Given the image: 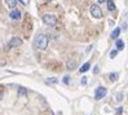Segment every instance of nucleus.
Masks as SVG:
<instances>
[{
	"mask_svg": "<svg viewBox=\"0 0 128 115\" xmlns=\"http://www.w3.org/2000/svg\"><path fill=\"white\" fill-rule=\"evenodd\" d=\"M48 36L47 35H44V34H39V35H36L35 36V39H34V45L38 48V49H46L48 47Z\"/></svg>",
	"mask_w": 128,
	"mask_h": 115,
	"instance_id": "nucleus-1",
	"label": "nucleus"
},
{
	"mask_svg": "<svg viewBox=\"0 0 128 115\" xmlns=\"http://www.w3.org/2000/svg\"><path fill=\"white\" fill-rule=\"evenodd\" d=\"M43 21H44V24L48 25V26H54L56 25V17L53 16V14H44L43 16Z\"/></svg>",
	"mask_w": 128,
	"mask_h": 115,
	"instance_id": "nucleus-2",
	"label": "nucleus"
},
{
	"mask_svg": "<svg viewBox=\"0 0 128 115\" xmlns=\"http://www.w3.org/2000/svg\"><path fill=\"white\" fill-rule=\"evenodd\" d=\"M106 93H108V89L105 87H97V89L94 92V98L98 101V100H101V98H104L105 96H106Z\"/></svg>",
	"mask_w": 128,
	"mask_h": 115,
	"instance_id": "nucleus-3",
	"label": "nucleus"
},
{
	"mask_svg": "<svg viewBox=\"0 0 128 115\" xmlns=\"http://www.w3.org/2000/svg\"><path fill=\"white\" fill-rule=\"evenodd\" d=\"M91 14L94 18H101L102 17V10H101V8L97 4H93L91 6Z\"/></svg>",
	"mask_w": 128,
	"mask_h": 115,
	"instance_id": "nucleus-4",
	"label": "nucleus"
},
{
	"mask_svg": "<svg viewBox=\"0 0 128 115\" xmlns=\"http://www.w3.org/2000/svg\"><path fill=\"white\" fill-rule=\"evenodd\" d=\"M8 45H9V48H14V47H20V45H22V40L20 39V38H17V36H14V38H12V39L9 40Z\"/></svg>",
	"mask_w": 128,
	"mask_h": 115,
	"instance_id": "nucleus-5",
	"label": "nucleus"
},
{
	"mask_svg": "<svg viewBox=\"0 0 128 115\" xmlns=\"http://www.w3.org/2000/svg\"><path fill=\"white\" fill-rule=\"evenodd\" d=\"M9 17H10L12 20H14V21H17V20L21 18V12L17 10V9H13V10L9 13Z\"/></svg>",
	"mask_w": 128,
	"mask_h": 115,
	"instance_id": "nucleus-6",
	"label": "nucleus"
},
{
	"mask_svg": "<svg viewBox=\"0 0 128 115\" xmlns=\"http://www.w3.org/2000/svg\"><path fill=\"white\" fill-rule=\"evenodd\" d=\"M89 68H91V64H89V62H86L84 65H83V66L79 68V71H80V72H86V71L89 70Z\"/></svg>",
	"mask_w": 128,
	"mask_h": 115,
	"instance_id": "nucleus-7",
	"label": "nucleus"
},
{
	"mask_svg": "<svg viewBox=\"0 0 128 115\" xmlns=\"http://www.w3.org/2000/svg\"><path fill=\"white\" fill-rule=\"evenodd\" d=\"M26 94H27V89L24 88V87H20L18 88V96L20 97H26Z\"/></svg>",
	"mask_w": 128,
	"mask_h": 115,
	"instance_id": "nucleus-8",
	"label": "nucleus"
},
{
	"mask_svg": "<svg viewBox=\"0 0 128 115\" xmlns=\"http://www.w3.org/2000/svg\"><path fill=\"white\" fill-rule=\"evenodd\" d=\"M116 50H123L124 49V43H123V40H120V39H118L116 40Z\"/></svg>",
	"mask_w": 128,
	"mask_h": 115,
	"instance_id": "nucleus-9",
	"label": "nucleus"
},
{
	"mask_svg": "<svg viewBox=\"0 0 128 115\" xmlns=\"http://www.w3.org/2000/svg\"><path fill=\"white\" fill-rule=\"evenodd\" d=\"M119 34H120V28H119V27H116V28L114 30V31L111 32V38H112V39H118Z\"/></svg>",
	"mask_w": 128,
	"mask_h": 115,
	"instance_id": "nucleus-10",
	"label": "nucleus"
},
{
	"mask_svg": "<svg viewBox=\"0 0 128 115\" xmlns=\"http://www.w3.org/2000/svg\"><path fill=\"white\" fill-rule=\"evenodd\" d=\"M57 78H48V79H46V83L47 84H57Z\"/></svg>",
	"mask_w": 128,
	"mask_h": 115,
	"instance_id": "nucleus-11",
	"label": "nucleus"
},
{
	"mask_svg": "<svg viewBox=\"0 0 128 115\" xmlns=\"http://www.w3.org/2000/svg\"><path fill=\"white\" fill-rule=\"evenodd\" d=\"M6 4H8L9 8H14V6H16V4H17V2H16V0H8V2H6Z\"/></svg>",
	"mask_w": 128,
	"mask_h": 115,
	"instance_id": "nucleus-12",
	"label": "nucleus"
},
{
	"mask_svg": "<svg viewBox=\"0 0 128 115\" xmlns=\"http://www.w3.org/2000/svg\"><path fill=\"white\" fill-rule=\"evenodd\" d=\"M108 8H109V10H115V4H114V2H108Z\"/></svg>",
	"mask_w": 128,
	"mask_h": 115,
	"instance_id": "nucleus-13",
	"label": "nucleus"
},
{
	"mask_svg": "<svg viewBox=\"0 0 128 115\" xmlns=\"http://www.w3.org/2000/svg\"><path fill=\"white\" fill-rule=\"evenodd\" d=\"M110 79H111L112 82H115V80L118 79V74H116V72H111V74H110Z\"/></svg>",
	"mask_w": 128,
	"mask_h": 115,
	"instance_id": "nucleus-14",
	"label": "nucleus"
},
{
	"mask_svg": "<svg viewBox=\"0 0 128 115\" xmlns=\"http://www.w3.org/2000/svg\"><path fill=\"white\" fill-rule=\"evenodd\" d=\"M62 82H64L65 84H69V83H70V76H69V75H66V76H64V79H62Z\"/></svg>",
	"mask_w": 128,
	"mask_h": 115,
	"instance_id": "nucleus-15",
	"label": "nucleus"
},
{
	"mask_svg": "<svg viewBox=\"0 0 128 115\" xmlns=\"http://www.w3.org/2000/svg\"><path fill=\"white\" fill-rule=\"evenodd\" d=\"M116 54H118V50L116 49H114L111 53H110V58H115L116 57Z\"/></svg>",
	"mask_w": 128,
	"mask_h": 115,
	"instance_id": "nucleus-16",
	"label": "nucleus"
},
{
	"mask_svg": "<svg viewBox=\"0 0 128 115\" xmlns=\"http://www.w3.org/2000/svg\"><path fill=\"white\" fill-rule=\"evenodd\" d=\"M88 83V80H87V78H86V76H83V78H82V84H83V86H86V84Z\"/></svg>",
	"mask_w": 128,
	"mask_h": 115,
	"instance_id": "nucleus-17",
	"label": "nucleus"
},
{
	"mask_svg": "<svg viewBox=\"0 0 128 115\" xmlns=\"http://www.w3.org/2000/svg\"><path fill=\"white\" fill-rule=\"evenodd\" d=\"M122 96H123L122 93H118L116 94V101H122Z\"/></svg>",
	"mask_w": 128,
	"mask_h": 115,
	"instance_id": "nucleus-18",
	"label": "nucleus"
},
{
	"mask_svg": "<svg viewBox=\"0 0 128 115\" xmlns=\"http://www.w3.org/2000/svg\"><path fill=\"white\" fill-rule=\"evenodd\" d=\"M74 65H75V62H69V64H67V67H69V68H74Z\"/></svg>",
	"mask_w": 128,
	"mask_h": 115,
	"instance_id": "nucleus-19",
	"label": "nucleus"
},
{
	"mask_svg": "<svg viewBox=\"0 0 128 115\" xmlns=\"http://www.w3.org/2000/svg\"><path fill=\"white\" fill-rule=\"evenodd\" d=\"M122 114V107H119V110H118V115Z\"/></svg>",
	"mask_w": 128,
	"mask_h": 115,
	"instance_id": "nucleus-20",
	"label": "nucleus"
},
{
	"mask_svg": "<svg viewBox=\"0 0 128 115\" xmlns=\"http://www.w3.org/2000/svg\"><path fill=\"white\" fill-rule=\"evenodd\" d=\"M0 100H2V94H0Z\"/></svg>",
	"mask_w": 128,
	"mask_h": 115,
	"instance_id": "nucleus-21",
	"label": "nucleus"
}]
</instances>
